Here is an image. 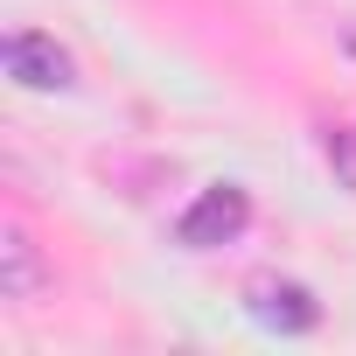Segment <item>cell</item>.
I'll return each instance as SVG.
<instances>
[{
	"mask_svg": "<svg viewBox=\"0 0 356 356\" xmlns=\"http://www.w3.org/2000/svg\"><path fill=\"white\" fill-rule=\"evenodd\" d=\"M8 77L22 84V91H70L77 84V63H70V49L56 42V35H35V29H22V35H8Z\"/></svg>",
	"mask_w": 356,
	"mask_h": 356,
	"instance_id": "7a4b0ae2",
	"label": "cell"
},
{
	"mask_svg": "<svg viewBox=\"0 0 356 356\" xmlns=\"http://www.w3.org/2000/svg\"><path fill=\"white\" fill-rule=\"evenodd\" d=\"M245 307H252V321H266V328H280V335H307V328L321 321V300H314L300 280H273V273H259V280L245 286Z\"/></svg>",
	"mask_w": 356,
	"mask_h": 356,
	"instance_id": "3957f363",
	"label": "cell"
},
{
	"mask_svg": "<svg viewBox=\"0 0 356 356\" xmlns=\"http://www.w3.org/2000/svg\"><path fill=\"white\" fill-rule=\"evenodd\" d=\"M349 49H356V29H349Z\"/></svg>",
	"mask_w": 356,
	"mask_h": 356,
	"instance_id": "8992f818",
	"label": "cell"
},
{
	"mask_svg": "<svg viewBox=\"0 0 356 356\" xmlns=\"http://www.w3.org/2000/svg\"><path fill=\"white\" fill-rule=\"evenodd\" d=\"M245 224H252V196H245V189H231V182H217V189H203V196L182 210L175 238H182L189 252H217V245L245 238Z\"/></svg>",
	"mask_w": 356,
	"mask_h": 356,
	"instance_id": "6da1fadb",
	"label": "cell"
},
{
	"mask_svg": "<svg viewBox=\"0 0 356 356\" xmlns=\"http://www.w3.org/2000/svg\"><path fill=\"white\" fill-rule=\"evenodd\" d=\"M321 154L335 168V182L356 196V126H321Z\"/></svg>",
	"mask_w": 356,
	"mask_h": 356,
	"instance_id": "5b68a950",
	"label": "cell"
},
{
	"mask_svg": "<svg viewBox=\"0 0 356 356\" xmlns=\"http://www.w3.org/2000/svg\"><path fill=\"white\" fill-rule=\"evenodd\" d=\"M35 286H42V259H35L29 231L8 224V231H0V300H29Z\"/></svg>",
	"mask_w": 356,
	"mask_h": 356,
	"instance_id": "277c9868",
	"label": "cell"
}]
</instances>
